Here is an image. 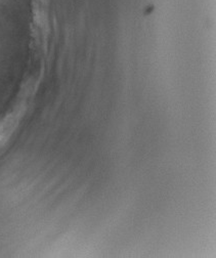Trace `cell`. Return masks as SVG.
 Masks as SVG:
<instances>
[{
    "label": "cell",
    "instance_id": "6da1fadb",
    "mask_svg": "<svg viewBox=\"0 0 216 258\" xmlns=\"http://www.w3.org/2000/svg\"><path fill=\"white\" fill-rule=\"evenodd\" d=\"M8 129L5 127V126H2L0 127V143L3 142V140L7 137V135H8Z\"/></svg>",
    "mask_w": 216,
    "mask_h": 258
}]
</instances>
